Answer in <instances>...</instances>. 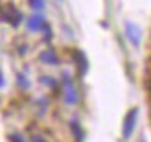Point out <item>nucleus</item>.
I'll use <instances>...</instances> for the list:
<instances>
[{
  "mask_svg": "<svg viewBox=\"0 0 151 142\" xmlns=\"http://www.w3.org/2000/svg\"><path fill=\"white\" fill-rule=\"evenodd\" d=\"M125 32H127V37H129V41L134 44V46H138V44H140V39H142V32H140V28L134 24V22H127V24H125Z\"/></svg>",
  "mask_w": 151,
  "mask_h": 142,
  "instance_id": "2",
  "label": "nucleus"
},
{
  "mask_svg": "<svg viewBox=\"0 0 151 142\" xmlns=\"http://www.w3.org/2000/svg\"><path fill=\"white\" fill-rule=\"evenodd\" d=\"M76 61H78V65H79V70H81V74H83V72L87 70V59H85V56H83L79 50L76 52Z\"/></svg>",
  "mask_w": 151,
  "mask_h": 142,
  "instance_id": "6",
  "label": "nucleus"
},
{
  "mask_svg": "<svg viewBox=\"0 0 151 142\" xmlns=\"http://www.w3.org/2000/svg\"><path fill=\"white\" fill-rule=\"evenodd\" d=\"M41 59H42L44 63H57V61H59V59H57V56H55V54H54V52H52V50L44 52V54L41 56Z\"/></svg>",
  "mask_w": 151,
  "mask_h": 142,
  "instance_id": "7",
  "label": "nucleus"
},
{
  "mask_svg": "<svg viewBox=\"0 0 151 142\" xmlns=\"http://www.w3.org/2000/svg\"><path fill=\"white\" fill-rule=\"evenodd\" d=\"M149 91H151V83H149Z\"/></svg>",
  "mask_w": 151,
  "mask_h": 142,
  "instance_id": "12",
  "label": "nucleus"
},
{
  "mask_svg": "<svg viewBox=\"0 0 151 142\" xmlns=\"http://www.w3.org/2000/svg\"><path fill=\"white\" fill-rule=\"evenodd\" d=\"M0 85H2V74H0Z\"/></svg>",
  "mask_w": 151,
  "mask_h": 142,
  "instance_id": "11",
  "label": "nucleus"
},
{
  "mask_svg": "<svg viewBox=\"0 0 151 142\" xmlns=\"http://www.w3.org/2000/svg\"><path fill=\"white\" fill-rule=\"evenodd\" d=\"M28 28L32 30V32H41V30H46L48 26H46V20H44L41 15H33L28 22Z\"/></svg>",
  "mask_w": 151,
  "mask_h": 142,
  "instance_id": "4",
  "label": "nucleus"
},
{
  "mask_svg": "<svg viewBox=\"0 0 151 142\" xmlns=\"http://www.w3.org/2000/svg\"><path fill=\"white\" fill-rule=\"evenodd\" d=\"M72 129H74V133H76V137L81 140V133H79V128H78V124H76V122H72Z\"/></svg>",
  "mask_w": 151,
  "mask_h": 142,
  "instance_id": "9",
  "label": "nucleus"
},
{
  "mask_svg": "<svg viewBox=\"0 0 151 142\" xmlns=\"http://www.w3.org/2000/svg\"><path fill=\"white\" fill-rule=\"evenodd\" d=\"M33 142H46V140H42L41 137H35V138H33Z\"/></svg>",
  "mask_w": 151,
  "mask_h": 142,
  "instance_id": "10",
  "label": "nucleus"
},
{
  "mask_svg": "<svg viewBox=\"0 0 151 142\" xmlns=\"http://www.w3.org/2000/svg\"><path fill=\"white\" fill-rule=\"evenodd\" d=\"M29 6H32L33 9H42V7H44V0H29Z\"/></svg>",
  "mask_w": 151,
  "mask_h": 142,
  "instance_id": "8",
  "label": "nucleus"
},
{
  "mask_svg": "<svg viewBox=\"0 0 151 142\" xmlns=\"http://www.w3.org/2000/svg\"><path fill=\"white\" fill-rule=\"evenodd\" d=\"M4 11H6V17H4V19H6L7 22H11V24H15V26H17L19 22H20L22 15H20L17 9H15L13 6H6V7H4Z\"/></svg>",
  "mask_w": 151,
  "mask_h": 142,
  "instance_id": "5",
  "label": "nucleus"
},
{
  "mask_svg": "<svg viewBox=\"0 0 151 142\" xmlns=\"http://www.w3.org/2000/svg\"><path fill=\"white\" fill-rule=\"evenodd\" d=\"M65 102L70 103V105H74V103H78V91L74 89L72 81L66 78L65 79Z\"/></svg>",
  "mask_w": 151,
  "mask_h": 142,
  "instance_id": "3",
  "label": "nucleus"
},
{
  "mask_svg": "<svg viewBox=\"0 0 151 142\" xmlns=\"http://www.w3.org/2000/svg\"><path fill=\"white\" fill-rule=\"evenodd\" d=\"M137 118H138V109H131L129 113H127L125 120H124V137L129 138L131 133L134 129V124H137Z\"/></svg>",
  "mask_w": 151,
  "mask_h": 142,
  "instance_id": "1",
  "label": "nucleus"
}]
</instances>
